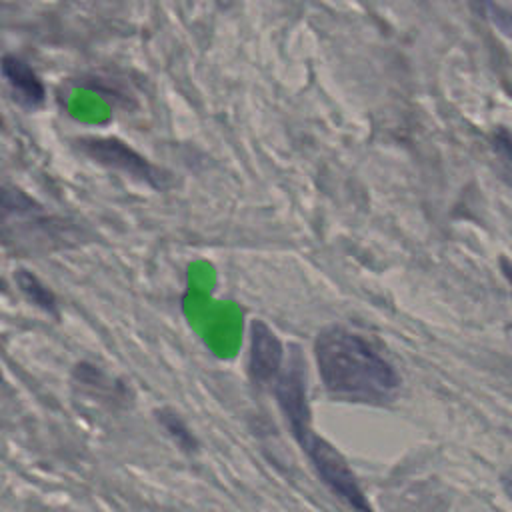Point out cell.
I'll use <instances>...</instances> for the list:
<instances>
[{
    "label": "cell",
    "instance_id": "1",
    "mask_svg": "<svg viewBox=\"0 0 512 512\" xmlns=\"http://www.w3.org/2000/svg\"><path fill=\"white\" fill-rule=\"evenodd\" d=\"M314 356L324 388L336 398L380 404L392 400L400 390L394 366L348 328H324L316 336Z\"/></svg>",
    "mask_w": 512,
    "mask_h": 512
},
{
    "label": "cell",
    "instance_id": "2",
    "mask_svg": "<svg viewBox=\"0 0 512 512\" xmlns=\"http://www.w3.org/2000/svg\"><path fill=\"white\" fill-rule=\"evenodd\" d=\"M64 228L32 198L0 188V238L16 248L54 246Z\"/></svg>",
    "mask_w": 512,
    "mask_h": 512
},
{
    "label": "cell",
    "instance_id": "3",
    "mask_svg": "<svg viewBox=\"0 0 512 512\" xmlns=\"http://www.w3.org/2000/svg\"><path fill=\"white\" fill-rule=\"evenodd\" d=\"M312 466L316 468L318 476L324 480V484L342 500L348 502V506L354 512H374L368 504L356 474L350 470L344 456L324 438L316 436L314 432L302 442Z\"/></svg>",
    "mask_w": 512,
    "mask_h": 512
},
{
    "label": "cell",
    "instance_id": "4",
    "mask_svg": "<svg viewBox=\"0 0 512 512\" xmlns=\"http://www.w3.org/2000/svg\"><path fill=\"white\" fill-rule=\"evenodd\" d=\"M304 360L300 348H290L284 358V366L276 380L272 382V392L278 398V404L286 416V422L294 434V438L302 444L310 434V406L306 400V384H304Z\"/></svg>",
    "mask_w": 512,
    "mask_h": 512
},
{
    "label": "cell",
    "instance_id": "5",
    "mask_svg": "<svg viewBox=\"0 0 512 512\" xmlns=\"http://www.w3.org/2000/svg\"><path fill=\"white\" fill-rule=\"evenodd\" d=\"M82 152L90 158H94L98 164H104L108 168H116L120 172H126L134 178H140L148 184H162V174L150 166L138 152L122 144L114 138H86L78 142Z\"/></svg>",
    "mask_w": 512,
    "mask_h": 512
},
{
    "label": "cell",
    "instance_id": "6",
    "mask_svg": "<svg viewBox=\"0 0 512 512\" xmlns=\"http://www.w3.org/2000/svg\"><path fill=\"white\" fill-rule=\"evenodd\" d=\"M284 346L274 330L262 322H250V348H248V374L254 384L272 386L284 366Z\"/></svg>",
    "mask_w": 512,
    "mask_h": 512
},
{
    "label": "cell",
    "instance_id": "7",
    "mask_svg": "<svg viewBox=\"0 0 512 512\" xmlns=\"http://www.w3.org/2000/svg\"><path fill=\"white\" fill-rule=\"evenodd\" d=\"M2 74L8 84L30 104H40L44 100V84L36 76V72L16 56H4L0 62Z\"/></svg>",
    "mask_w": 512,
    "mask_h": 512
},
{
    "label": "cell",
    "instance_id": "8",
    "mask_svg": "<svg viewBox=\"0 0 512 512\" xmlns=\"http://www.w3.org/2000/svg\"><path fill=\"white\" fill-rule=\"evenodd\" d=\"M16 282H18L20 290H22L36 306H40V308H44V310H48V312H54V310H56V300H54L52 292H50L36 276H32L30 272L20 270V272L16 274Z\"/></svg>",
    "mask_w": 512,
    "mask_h": 512
},
{
    "label": "cell",
    "instance_id": "9",
    "mask_svg": "<svg viewBox=\"0 0 512 512\" xmlns=\"http://www.w3.org/2000/svg\"><path fill=\"white\" fill-rule=\"evenodd\" d=\"M470 6L492 26H496L502 34L512 38V12L498 6L494 0H470Z\"/></svg>",
    "mask_w": 512,
    "mask_h": 512
},
{
    "label": "cell",
    "instance_id": "10",
    "mask_svg": "<svg viewBox=\"0 0 512 512\" xmlns=\"http://www.w3.org/2000/svg\"><path fill=\"white\" fill-rule=\"evenodd\" d=\"M160 420H162L164 428L176 438V442H178L184 450H194V448H196L194 436L190 434V430L184 426V422H182L176 414L162 412V414H160Z\"/></svg>",
    "mask_w": 512,
    "mask_h": 512
},
{
    "label": "cell",
    "instance_id": "11",
    "mask_svg": "<svg viewBox=\"0 0 512 512\" xmlns=\"http://www.w3.org/2000/svg\"><path fill=\"white\" fill-rule=\"evenodd\" d=\"M500 266H502V272H504V276L508 278V282H510V286H512V262H510L508 258H502V260H500Z\"/></svg>",
    "mask_w": 512,
    "mask_h": 512
},
{
    "label": "cell",
    "instance_id": "12",
    "mask_svg": "<svg viewBox=\"0 0 512 512\" xmlns=\"http://www.w3.org/2000/svg\"><path fill=\"white\" fill-rule=\"evenodd\" d=\"M502 484H504L506 494H508V496H510V500H512V470H510V472H506V474L502 476Z\"/></svg>",
    "mask_w": 512,
    "mask_h": 512
},
{
    "label": "cell",
    "instance_id": "13",
    "mask_svg": "<svg viewBox=\"0 0 512 512\" xmlns=\"http://www.w3.org/2000/svg\"><path fill=\"white\" fill-rule=\"evenodd\" d=\"M0 380H2V374H0Z\"/></svg>",
    "mask_w": 512,
    "mask_h": 512
}]
</instances>
